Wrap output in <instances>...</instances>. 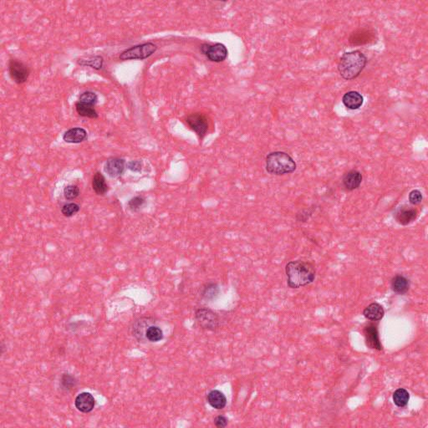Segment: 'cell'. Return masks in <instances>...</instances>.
Here are the masks:
<instances>
[{
  "label": "cell",
  "instance_id": "6da1fadb",
  "mask_svg": "<svg viewBox=\"0 0 428 428\" xmlns=\"http://www.w3.org/2000/svg\"><path fill=\"white\" fill-rule=\"evenodd\" d=\"M287 284L291 289H299L315 281V266L310 262L295 260L287 263L285 267Z\"/></svg>",
  "mask_w": 428,
  "mask_h": 428
},
{
  "label": "cell",
  "instance_id": "7a4b0ae2",
  "mask_svg": "<svg viewBox=\"0 0 428 428\" xmlns=\"http://www.w3.org/2000/svg\"><path fill=\"white\" fill-rule=\"evenodd\" d=\"M367 61V57L360 50L345 52L340 59L338 71L343 79L352 81L360 76Z\"/></svg>",
  "mask_w": 428,
  "mask_h": 428
},
{
  "label": "cell",
  "instance_id": "3957f363",
  "mask_svg": "<svg viewBox=\"0 0 428 428\" xmlns=\"http://www.w3.org/2000/svg\"><path fill=\"white\" fill-rule=\"evenodd\" d=\"M266 171L276 176L293 173L297 169L294 159L284 152H273L266 157Z\"/></svg>",
  "mask_w": 428,
  "mask_h": 428
},
{
  "label": "cell",
  "instance_id": "277c9868",
  "mask_svg": "<svg viewBox=\"0 0 428 428\" xmlns=\"http://www.w3.org/2000/svg\"><path fill=\"white\" fill-rule=\"evenodd\" d=\"M158 50V46L152 42L144 43L142 45H135L124 50L120 55L121 61L129 60H145L150 57Z\"/></svg>",
  "mask_w": 428,
  "mask_h": 428
},
{
  "label": "cell",
  "instance_id": "5b68a950",
  "mask_svg": "<svg viewBox=\"0 0 428 428\" xmlns=\"http://www.w3.org/2000/svg\"><path fill=\"white\" fill-rule=\"evenodd\" d=\"M195 318L202 329L208 331H216L220 326L218 315L208 308H199L195 312Z\"/></svg>",
  "mask_w": 428,
  "mask_h": 428
},
{
  "label": "cell",
  "instance_id": "8992f818",
  "mask_svg": "<svg viewBox=\"0 0 428 428\" xmlns=\"http://www.w3.org/2000/svg\"><path fill=\"white\" fill-rule=\"evenodd\" d=\"M200 50L203 55L208 57L209 61L216 63L225 61L229 55V50L226 46L221 43H217L213 45L207 43L202 44L200 47Z\"/></svg>",
  "mask_w": 428,
  "mask_h": 428
},
{
  "label": "cell",
  "instance_id": "52a82bcc",
  "mask_svg": "<svg viewBox=\"0 0 428 428\" xmlns=\"http://www.w3.org/2000/svg\"><path fill=\"white\" fill-rule=\"evenodd\" d=\"M186 122L201 139L205 137L208 130V121L203 114L199 112L191 114L186 118Z\"/></svg>",
  "mask_w": 428,
  "mask_h": 428
},
{
  "label": "cell",
  "instance_id": "ba28073f",
  "mask_svg": "<svg viewBox=\"0 0 428 428\" xmlns=\"http://www.w3.org/2000/svg\"><path fill=\"white\" fill-rule=\"evenodd\" d=\"M8 71L10 77L17 84H23L29 78V69L21 61L10 60L8 63Z\"/></svg>",
  "mask_w": 428,
  "mask_h": 428
},
{
  "label": "cell",
  "instance_id": "9c48e42d",
  "mask_svg": "<svg viewBox=\"0 0 428 428\" xmlns=\"http://www.w3.org/2000/svg\"><path fill=\"white\" fill-rule=\"evenodd\" d=\"M365 344L370 349L382 350V344L379 338L378 329L375 324H368L363 329Z\"/></svg>",
  "mask_w": 428,
  "mask_h": 428
},
{
  "label": "cell",
  "instance_id": "30bf717a",
  "mask_svg": "<svg viewBox=\"0 0 428 428\" xmlns=\"http://www.w3.org/2000/svg\"><path fill=\"white\" fill-rule=\"evenodd\" d=\"M418 212L416 208H412L410 206H402L397 208L395 211L394 218L397 223L407 226L413 223L418 218Z\"/></svg>",
  "mask_w": 428,
  "mask_h": 428
},
{
  "label": "cell",
  "instance_id": "8fae6325",
  "mask_svg": "<svg viewBox=\"0 0 428 428\" xmlns=\"http://www.w3.org/2000/svg\"><path fill=\"white\" fill-rule=\"evenodd\" d=\"M125 169H126V162L122 158H119L108 159L104 167L105 172L112 178L121 176L124 173Z\"/></svg>",
  "mask_w": 428,
  "mask_h": 428
},
{
  "label": "cell",
  "instance_id": "7c38bea8",
  "mask_svg": "<svg viewBox=\"0 0 428 428\" xmlns=\"http://www.w3.org/2000/svg\"><path fill=\"white\" fill-rule=\"evenodd\" d=\"M95 405V398L89 392L80 393L75 400V406L81 413H90L94 409Z\"/></svg>",
  "mask_w": 428,
  "mask_h": 428
},
{
  "label": "cell",
  "instance_id": "4fadbf2b",
  "mask_svg": "<svg viewBox=\"0 0 428 428\" xmlns=\"http://www.w3.org/2000/svg\"><path fill=\"white\" fill-rule=\"evenodd\" d=\"M375 31L369 29H360L352 33L349 37V42L352 45H365L375 39Z\"/></svg>",
  "mask_w": 428,
  "mask_h": 428
},
{
  "label": "cell",
  "instance_id": "5bb4252c",
  "mask_svg": "<svg viewBox=\"0 0 428 428\" xmlns=\"http://www.w3.org/2000/svg\"><path fill=\"white\" fill-rule=\"evenodd\" d=\"M362 174L357 170H350L344 174L342 178V182L345 189L353 191L357 189L362 182Z\"/></svg>",
  "mask_w": 428,
  "mask_h": 428
},
{
  "label": "cell",
  "instance_id": "9a60e30c",
  "mask_svg": "<svg viewBox=\"0 0 428 428\" xmlns=\"http://www.w3.org/2000/svg\"><path fill=\"white\" fill-rule=\"evenodd\" d=\"M342 102L349 110H358L362 106L364 98L359 92L352 90V91L347 92L343 95Z\"/></svg>",
  "mask_w": 428,
  "mask_h": 428
},
{
  "label": "cell",
  "instance_id": "2e32d148",
  "mask_svg": "<svg viewBox=\"0 0 428 428\" xmlns=\"http://www.w3.org/2000/svg\"><path fill=\"white\" fill-rule=\"evenodd\" d=\"M87 132L82 127H74L69 129L63 135V140L67 143L78 144L87 139Z\"/></svg>",
  "mask_w": 428,
  "mask_h": 428
},
{
  "label": "cell",
  "instance_id": "e0dca14e",
  "mask_svg": "<svg viewBox=\"0 0 428 428\" xmlns=\"http://www.w3.org/2000/svg\"><path fill=\"white\" fill-rule=\"evenodd\" d=\"M391 286L395 294L404 295L410 289V281L404 275L397 274L392 278Z\"/></svg>",
  "mask_w": 428,
  "mask_h": 428
},
{
  "label": "cell",
  "instance_id": "ac0fdd59",
  "mask_svg": "<svg viewBox=\"0 0 428 428\" xmlns=\"http://www.w3.org/2000/svg\"><path fill=\"white\" fill-rule=\"evenodd\" d=\"M207 400H208V404L217 410H222L226 407V397L223 392H221L218 390L211 391L208 394Z\"/></svg>",
  "mask_w": 428,
  "mask_h": 428
},
{
  "label": "cell",
  "instance_id": "d6986e66",
  "mask_svg": "<svg viewBox=\"0 0 428 428\" xmlns=\"http://www.w3.org/2000/svg\"><path fill=\"white\" fill-rule=\"evenodd\" d=\"M363 315L369 321H379L383 318L385 311L378 303H371L363 311Z\"/></svg>",
  "mask_w": 428,
  "mask_h": 428
},
{
  "label": "cell",
  "instance_id": "ffe728a7",
  "mask_svg": "<svg viewBox=\"0 0 428 428\" xmlns=\"http://www.w3.org/2000/svg\"><path fill=\"white\" fill-rule=\"evenodd\" d=\"M151 318L147 317H143L138 320L135 322L134 326H133V336L137 338L138 341H143L146 338V331L149 326H151Z\"/></svg>",
  "mask_w": 428,
  "mask_h": 428
},
{
  "label": "cell",
  "instance_id": "44dd1931",
  "mask_svg": "<svg viewBox=\"0 0 428 428\" xmlns=\"http://www.w3.org/2000/svg\"><path fill=\"white\" fill-rule=\"evenodd\" d=\"M92 187L94 192L97 195L103 196L108 191V185L105 181V176L100 173V171H96L93 178H92Z\"/></svg>",
  "mask_w": 428,
  "mask_h": 428
},
{
  "label": "cell",
  "instance_id": "7402d4cb",
  "mask_svg": "<svg viewBox=\"0 0 428 428\" xmlns=\"http://www.w3.org/2000/svg\"><path fill=\"white\" fill-rule=\"evenodd\" d=\"M393 402L395 405L398 407H407L408 404L409 399H410V395L409 392H407V390L404 388L397 389V391L393 393Z\"/></svg>",
  "mask_w": 428,
  "mask_h": 428
},
{
  "label": "cell",
  "instance_id": "603a6c76",
  "mask_svg": "<svg viewBox=\"0 0 428 428\" xmlns=\"http://www.w3.org/2000/svg\"><path fill=\"white\" fill-rule=\"evenodd\" d=\"M76 109H77V113L81 116L91 119L98 118L97 111L95 110L94 106L77 102L76 104Z\"/></svg>",
  "mask_w": 428,
  "mask_h": 428
},
{
  "label": "cell",
  "instance_id": "cb8c5ba5",
  "mask_svg": "<svg viewBox=\"0 0 428 428\" xmlns=\"http://www.w3.org/2000/svg\"><path fill=\"white\" fill-rule=\"evenodd\" d=\"M220 293L218 284L215 283H208L202 289V296L206 300H215Z\"/></svg>",
  "mask_w": 428,
  "mask_h": 428
},
{
  "label": "cell",
  "instance_id": "d4e9b609",
  "mask_svg": "<svg viewBox=\"0 0 428 428\" xmlns=\"http://www.w3.org/2000/svg\"><path fill=\"white\" fill-rule=\"evenodd\" d=\"M78 64L82 66H90L91 68L95 69V70H100V69L102 68L103 58L100 55L90 56L87 59L79 60Z\"/></svg>",
  "mask_w": 428,
  "mask_h": 428
},
{
  "label": "cell",
  "instance_id": "484cf974",
  "mask_svg": "<svg viewBox=\"0 0 428 428\" xmlns=\"http://www.w3.org/2000/svg\"><path fill=\"white\" fill-rule=\"evenodd\" d=\"M77 379L71 374L64 373L61 376L60 386H61V390L64 392H70L75 386H77Z\"/></svg>",
  "mask_w": 428,
  "mask_h": 428
},
{
  "label": "cell",
  "instance_id": "4316f807",
  "mask_svg": "<svg viewBox=\"0 0 428 428\" xmlns=\"http://www.w3.org/2000/svg\"><path fill=\"white\" fill-rule=\"evenodd\" d=\"M146 339L151 342H158L163 339V332L158 326H151L146 331Z\"/></svg>",
  "mask_w": 428,
  "mask_h": 428
},
{
  "label": "cell",
  "instance_id": "83f0119b",
  "mask_svg": "<svg viewBox=\"0 0 428 428\" xmlns=\"http://www.w3.org/2000/svg\"><path fill=\"white\" fill-rule=\"evenodd\" d=\"M98 101V96L95 92L85 91L82 93L79 98V102L86 105L95 106Z\"/></svg>",
  "mask_w": 428,
  "mask_h": 428
},
{
  "label": "cell",
  "instance_id": "f1b7e54d",
  "mask_svg": "<svg viewBox=\"0 0 428 428\" xmlns=\"http://www.w3.org/2000/svg\"><path fill=\"white\" fill-rule=\"evenodd\" d=\"M145 202L146 200L142 196L132 197V199L129 200L127 203L129 210L132 211V213H137L142 208V206L144 205Z\"/></svg>",
  "mask_w": 428,
  "mask_h": 428
},
{
  "label": "cell",
  "instance_id": "f546056e",
  "mask_svg": "<svg viewBox=\"0 0 428 428\" xmlns=\"http://www.w3.org/2000/svg\"><path fill=\"white\" fill-rule=\"evenodd\" d=\"M80 209L81 207L77 203L70 202V203H66L61 208V213L66 218H71L72 216L76 215L79 212Z\"/></svg>",
  "mask_w": 428,
  "mask_h": 428
},
{
  "label": "cell",
  "instance_id": "4dcf8cb0",
  "mask_svg": "<svg viewBox=\"0 0 428 428\" xmlns=\"http://www.w3.org/2000/svg\"><path fill=\"white\" fill-rule=\"evenodd\" d=\"M80 188L77 185H68L64 189V196L67 200H74L79 197Z\"/></svg>",
  "mask_w": 428,
  "mask_h": 428
},
{
  "label": "cell",
  "instance_id": "1f68e13d",
  "mask_svg": "<svg viewBox=\"0 0 428 428\" xmlns=\"http://www.w3.org/2000/svg\"><path fill=\"white\" fill-rule=\"evenodd\" d=\"M423 199V193H422L420 190L414 189L409 193V202L413 205L420 204Z\"/></svg>",
  "mask_w": 428,
  "mask_h": 428
},
{
  "label": "cell",
  "instance_id": "d6a6232c",
  "mask_svg": "<svg viewBox=\"0 0 428 428\" xmlns=\"http://www.w3.org/2000/svg\"><path fill=\"white\" fill-rule=\"evenodd\" d=\"M126 167H127V169H128L129 170H131L132 171H134V172H140V171H142V163L141 161L138 160L131 161V162H129V163L126 164Z\"/></svg>",
  "mask_w": 428,
  "mask_h": 428
},
{
  "label": "cell",
  "instance_id": "836d02e7",
  "mask_svg": "<svg viewBox=\"0 0 428 428\" xmlns=\"http://www.w3.org/2000/svg\"><path fill=\"white\" fill-rule=\"evenodd\" d=\"M228 423H229V420L224 416H218L214 419V424L218 428H225L228 425Z\"/></svg>",
  "mask_w": 428,
  "mask_h": 428
}]
</instances>
